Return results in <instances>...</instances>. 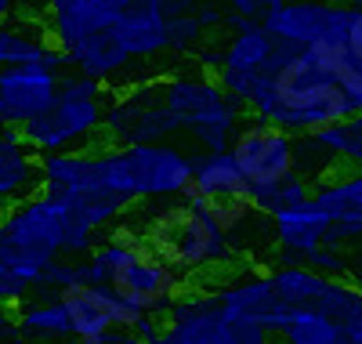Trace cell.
Instances as JSON below:
<instances>
[{"label":"cell","mask_w":362,"mask_h":344,"mask_svg":"<svg viewBox=\"0 0 362 344\" xmlns=\"http://www.w3.org/2000/svg\"><path fill=\"white\" fill-rule=\"evenodd\" d=\"M62 304H66V316H69V330H76L80 337H102L105 330L138 323V316H141V311L134 304H127L112 287L102 290L95 283L66 287Z\"/></svg>","instance_id":"ba28073f"},{"label":"cell","mask_w":362,"mask_h":344,"mask_svg":"<svg viewBox=\"0 0 362 344\" xmlns=\"http://www.w3.org/2000/svg\"><path fill=\"white\" fill-rule=\"evenodd\" d=\"M58 102L54 69L44 66H15L0 76V113L4 127H25L37 116H44Z\"/></svg>","instance_id":"52a82bcc"},{"label":"cell","mask_w":362,"mask_h":344,"mask_svg":"<svg viewBox=\"0 0 362 344\" xmlns=\"http://www.w3.org/2000/svg\"><path fill=\"white\" fill-rule=\"evenodd\" d=\"M329 18H334V4L329 0H286L279 11H272L264 18V29L276 40L305 51L322 40V33L329 29Z\"/></svg>","instance_id":"9c48e42d"},{"label":"cell","mask_w":362,"mask_h":344,"mask_svg":"<svg viewBox=\"0 0 362 344\" xmlns=\"http://www.w3.org/2000/svg\"><path fill=\"white\" fill-rule=\"evenodd\" d=\"M203 22L196 18V15H185V18H167V37H170V47H177V51H189V47H196L199 44V37H203Z\"/></svg>","instance_id":"5bb4252c"},{"label":"cell","mask_w":362,"mask_h":344,"mask_svg":"<svg viewBox=\"0 0 362 344\" xmlns=\"http://www.w3.org/2000/svg\"><path fill=\"white\" fill-rule=\"evenodd\" d=\"M112 4H116L119 11H124V8H134V4H145V0H112Z\"/></svg>","instance_id":"d6986e66"},{"label":"cell","mask_w":362,"mask_h":344,"mask_svg":"<svg viewBox=\"0 0 362 344\" xmlns=\"http://www.w3.org/2000/svg\"><path fill=\"white\" fill-rule=\"evenodd\" d=\"M196 18H199L203 25H218V22H225V15H221V8H218V4H210V0H203V4H199V11H196Z\"/></svg>","instance_id":"ac0fdd59"},{"label":"cell","mask_w":362,"mask_h":344,"mask_svg":"<svg viewBox=\"0 0 362 344\" xmlns=\"http://www.w3.org/2000/svg\"><path fill=\"white\" fill-rule=\"evenodd\" d=\"M156 4H160V11L167 18H185V15H196L199 11L203 0H156Z\"/></svg>","instance_id":"2e32d148"},{"label":"cell","mask_w":362,"mask_h":344,"mask_svg":"<svg viewBox=\"0 0 362 344\" xmlns=\"http://www.w3.org/2000/svg\"><path fill=\"white\" fill-rule=\"evenodd\" d=\"M29 145L25 134L18 127H8L4 131V149H0V193L11 203H22L25 193L37 185V167H33V156H29Z\"/></svg>","instance_id":"7c38bea8"},{"label":"cell","mask_w":362,"mask_h":344,"mask_svg":"<svg viewBox=\"0 0 362 344\" xmlns=\"http://www.w3.org/2000/svg\"><path fill=\"white\" fill-rule=\"evenodd\" d=\"M254 185L247 181V174L239 171L235 156L232 152H214L206 160L196 164V174H192V185L185 193V203L189 207H199V203H228V200H250ZM254 203V200H250Z\"/></svg>","instance_id":"30bf717a"},{"label":"cell","mask_w":362,"mask_h":344,"mask_svg":"<svg viewBox=\"0 0 362 344\" xmlns=\"http://www.w3.org/2000/svg\"><path fill=\"white\" fill-rule=\"evenodd\" d=\"M145 243L156 250V254L185 272H206L228 261L225 250V232L210 222V217L189 203H181L167 214H160L145 232Z\"/></svg>","instance_id":"277c9868"},{"label":"cell","mask_w":362,"mask_h":344,"mask_svg":"<svg viewBox=\"0 0 362 344\" xmlns=\"http://www.w3.org/2000/svg\"><path fill=\"white\" fill-rule=\"evenodd\" d=\"M264 73L272 76V109L264 120L279 123V127L315 134L355 116L334 66L312 47L297 51L276 40V51H272Z\"/></svg>","instance_id":"6da1fadb"},{"label":"cell","mask_w":362,"mask_h":344,"mask_svg":"<svg viewBox=\"0 0 362 344\" xmlns=\"http://www.w3.org/2000/svg\"><path fill=\"white\" fill-rule=\"evenodd\" d=\"M0 58H4V66L15 69V66H44V69H54L62 66V62H69L62 55V47H58L51 40V33H25V29L18 22H4V29H0Z\"/></svg>","instance_id":"8fae6325"},{"label":"cell","mask_w":362,"mask_h":344,"mask_svg":"<svg viewBox=\"0 0 362 344\" xmlns=\"http://www.w3.org/2000/svg\"><path fill=\"white\" fill-rule=\"evenodd\" d=\"M87 275L105 279L138 311H156L185 294V279L145 243V236H116L87 268Z\"/></svg>","instance_id":"3957f363"},{"label":"cell","mask_w":362,"mask_h":344,"mask_svg":"<svg viewBox=\"0 0 362 344\" xmlns=\"http://www.w3.org/2000/svg\"><path fill=\"white\" fill-rule=\"evenodd\" d=\"M232 156L254 189L283 185L286 178H293V142H290L286 127H279L272 120L247 123L232 138Z\"/></svg>","instance_id":"8992f818"},{"label":"cell","mask_w":362,"mask_h":344,"mask_svg":"<svg viewBox=\"0 0 362 344\" xmlns=\"http://www.w3.org/2000/svg\"><path fill=\"white\" fill-rule=\"evenodd\" d=\"M40 22H47V33L62 55L90 76H109L131 58L112 0H44Z\"/></svg>","instance_id":"7a4b0ae2"},{"label":"cell","mask_w":362,"mask_h":344,"mask_svg":"<svg viewBox=\"0 0 362 344\" xmlns=\"http://www.w3.org/2000/svg\"><path fill=\"white\" fill-rule=\"evenodd\" d=\"M355 8H362V0H355Z\"/></svg>","instance_id":"ffe728a7"},{"label":"cell","mask_w":362,"mask_h":344,"mask_svg":"<svg viewBox=\"0 0 362 344\" xmlns=\"http://www.w3.org/2000/svg\"><path fill=\"white\" fill-rule=\"evenodd\" d=\"M326 225H329V214L322 210L319 200H305V203L286 207V210L276 214L279 239L293 250H305V254H312L319 246V239L326 236Z\"/></svg>","instance_id":"4fadbf2b"},{"label":"cell","mask_w":362,"mask_h":344,"mask_svg":"<svg viewBox=\"0 0 362 344\" xmlns=\"http://www.w3.org/2000/svg\"><path fill=\"white\" fill-rule=\"evenodd\" d=\"M232 11L239 15H247V18H268L272 11H279L286 0H228Z\"/></svg>","instance_id":"9a60e30c"},{"label":"cell","mask_w":362,"mask_h":344,"mask_svg":"<svg viewBox=\"0 0 362 344\" xmlns=\"http://www.w3.org/2000/svg\"><path fill=\"white\" fill-rule=\"evenodd\" d=\"M102 87L95 80H69L58 87V102L37 116L33 123L18 127L25 134V142L33 145L37 152L47 149H62L73 142H90L102 131Z\"/></svg>","instance_id":"5b68a950"},{"label":"cell","mask_w":362,"mask_h":344,"mask_svg":"<svg viewBox=\"0 0 362 344\" xmlns=\"http://www.w3.org/2000/svg\"><path fill=\"white\" fill-rule=\"evenodd\" d=\"M348 47H351V55L362 62V8L355 11V18H351V33H348Z\"/></svg>","instance_id":"e0dca14e"}]
</instances>
